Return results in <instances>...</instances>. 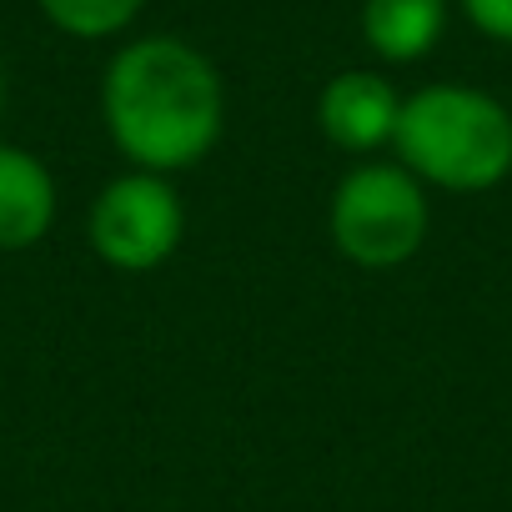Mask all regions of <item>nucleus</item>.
Masks as SVG:
<instances>
[{"instance_id": "nucleus-1", "label": "nucleus", "mask_w": 512, "mask_h": 512, "mask_svg": "<svg viewBox=\"0 0 512 512\" xmlns=\"http://www.w3.org/2000/svg\"><path fill=\"white\" fill-rule=\"evenodd\" d=\"M101 111L111 141L141 171L161 176L176 166H196L216 146L226 96L216 66L196 46L176 36H146L111 61Z\"/></svg>"}, {"instance_id": "nucleus-2", "label": "nucleus", "mask_w": 512, "mask_h": 512, "mask_svg": "<svg viewBox=\"0 0 512 512\" xmlns=\"http://www.w3.org/2000/svg\"><path fill=\"white\" fill-rule=\"evenodd\" d=\"M402 166L447 191H487L512 171V116L472 86H427L402 101L397 136Z\"/></svg>"}, {"instance_id": "nucleus-3", "label": "nucleus", "mask_w": 512, "mask_h": 512, "mask_svg": "<svg viewBox=\"0 0 512 512\" xmlns=\"http://www.w3.org/2000/svg\"><path fill=\"white\" fill-rule=\"evenodd\" d=\"M427 236V196L407 166H357L332 196V241L357 267H397Z\"/></svg>"}, {"instance_id": "nucleus-4", "label": "nucleus", "mask_w": 512, "mask_h": 512, "mask_svg": "<svg viewBox=\"0 0 512 512\" xmlns=\"http://www.w3.org/2000/svg\"><path fill=\"white\" fill-rule=\"evenodd\" d=\"M181 226L186 216L171 181L151 171L111 181L91 206V246L106 267H121V272L161 267L181 241Z\"/></svg>"}, {"instance_id": "nucleus-5", "label": "nucleus", "mask_w": 512, "mask_h": 512, "mask_svg": "<svg viewBox=\"0 0 512 512\" xmlns=\"http://www.w3.org/2000/svg\"><path fill=\"white\" fill-rule=\"evenodd\" d=\"M317 116H322V131H327L332 146H342V151H377V146H387L397 136L402 96L377 71H342V76L327 81Z\"/></svg>"}, {"instance_id": "nucleus-6", "label": "nucleus", "mask_w": 512, "mask_h": 512, "mask_svg": "<svg viewBox=\"0 0 512 512\" xmlns=\"http://www.w3.org/2000/svg\"><path fill=\"white\" fill-rule=\"evenodd\" d=\"M56 221V181L26 146H0V251L36 246Z\"/></svg>"}, {"instance_id": "nucleus-7", "label": "nucleus", "mask_w": 512, "mask_h": 512, "mask_svg": "<svg viewBox=\"0 0 512 512\" xmlns=\"http://www.w3.org/2000/svg\"><path fill=\"white\" fill-rule=\"evenodd\" d=\"M447 0H367L362 36L382 61H417L437 46Z\"/></svg>"}, {"instance_id": "nucleus-8", "label": "nucleus", "mask_w": 512, "mask_h": 512, "mask_svg": "<svg viewBox=\"0 0 512 512\" xmlns=\"http://www.w3.org/2000/svg\"><path fill=\"white\" fill-rule=\"evenodd\" d=\"M141 6L146 0H41V11L51 16V26H61L66 36H81V41L116 36L121 26L136 21Z\"/></svg>"}, {"instance_id": "nucleus-9", "label": "nucleus", "mask_w": 512, "mask_h": 512, "mask_svg": "<svg viewBox=\"0 0 512 512\" xmlns=\"http://www.w3.org/2000/svg\"><path fill=\"white\" fill-rule=\"evenodd\" d=\"M472 26L492 41H512V0H462Z\"/></svg>"}, {"instance_id": "nucleus-10", "label": "nucleus", "mask_w": 512, "mask_h": 512, "mask_svg": "<svg viewBox=\"0 0 512 512\" xmlns=\"http://www.w3.org/2000/svg\"><path fill=\"white\" fill-rule=\"evenodd\" d=\"M0 91H6V81H0Z\"/></svg>"}]
</instances>
